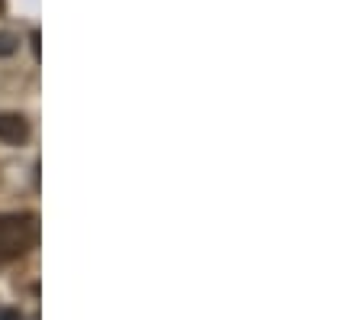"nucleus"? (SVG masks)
I'll list each match as a JSON object with an SVG mask.
<instances>
[{
    "label": "nucleus",
    "mask_w": 362,
    "mask_h": 320,
    "mask_svg": "<svg viewBox=\"0 0 362 320\" xmlns=\"http://www.w3.org/2000/svg\"><path fill=\"white\" fill-rule=\"evenodd\" d=\"M39 223L33 213H0V262H13L36 246Z\"/></svg>",
    "instance_id": "f257e3e1"
},
{
    "label": "nucleus",
    "mask_w": 362,
    "mask_h": 320,
    "mask_svg": "<svg viewBox=\"0 0 362 320\" xmlns=\"http://www.w3.org/2000/svg\"><path fill=\"white\" fill-rule=\"evenodd\" d=\"M26 136H30V123L23 120L20 114H0V139L4 143L20 146Z\"/></svg>",
    "instance_id": "f03ea898"
},
{
    "label": "nucleus",
    "mask_w": 362,
    "mask_h": 320,
    "mask_svg": "<svg viewBox=\"0 0 362 320\" xmlns=\"http://www.w3.org/2000/svg\"><path fill=\"white\" fill-rule=\"evenodd\" d=\"M16 46H20V42H16L13 32H0V55H13Z\"/></svg>",
    "instance_id": "7ed1b4c3"
},
{
    "label": "nucleus",
    "mask_w": 362,
    "mask_h": 320,
    "mask_svg": "<svg viewBox=\"0 0 362 320\" xmlns=\"http://www.w3.org/2000/svg\"><path fill=\"white\" fill-rule=\"evenodd\" d=\"M0 320H23L20 311H13V307H0Z\"/></svg>",
    "instance_id": "20e7f679"
},
{
    "label": "nucleus",
    "mask_w": 362,
    "mask_h": 320,
    "mask_svg": "<svg viewBox=\"0 0 362 320\" xmlns=\"http://www.w3.org/2000/svg\"><path fill=\"white\" fill-rule=\"evenodd\" d=\"M0 7H4V0H0Z\"/></svg>",
    "instance_id": "39448f33"
}]
</instances>
